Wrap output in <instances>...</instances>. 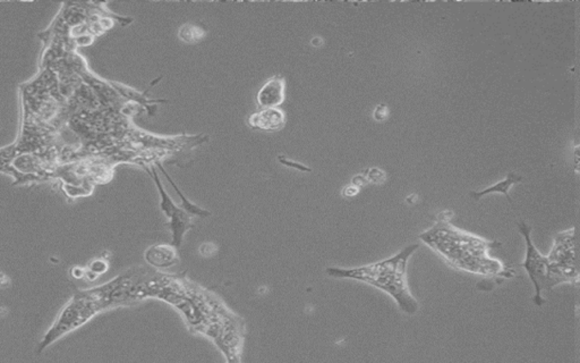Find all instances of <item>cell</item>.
Masks as SVG:
<instances>
[{
    "instance_id": "cell-13",
    "label": "cell",
    "mask_w": 580,
    "mask_h": 363,
    "mask_svg": "<svg viewBox=\"0 0 580 363\" xmlns=\"http://www.w3.org/2000/svg\"><path fill=\"white\" fill-rule=\"evenodd\" d=\"M108 269H109L108 263L104 260L98 259L91 263L90 270L87 271V274H95V277H98L99 275L104 274Z\"/></svg>"
},
{
    "instance_id": "cell-12",
    "label": "cell",
    "mask_w": 580,
    "mask_h": 363,
    "mask_svg": "<svg viewBox=\"0 0 580 363\" xmlns=\"http://www.w3.org/2000/svg\"><path fill=\"white\" fill-rule=\"evenodd\" d=\"M205 33L207 32H205V30L202 29L201 26L187 23L181 26L179 37L181 41H184L186 44H196V42L204 38Z\"/></svg>"
},
{
    "instance_id": "cell-4",
    "label": "cell",
    "mask_w": 580,
    "mask_h": 363,
    "mask_svg": "<svg viewBox=\"0 0 580 363\" xmlns=\"http://www.w3.org/2000/svg\"><path fill=\"white\" fill-rule=\"evenodd\" d=\"M518 227H519L520 233L523 234L526 242V258L520 266L525 269L531 284L534 286L533 302L536 306H543L544 299L542 297V292L550 291L559 284L552 271L549 258L540 254L531 242V228L525 222H520Z\"/></svg>"
},
{
    "instance_id": "cell-10",
    "label": "cell",
    "mask_w": 580,
    "mask_h": 363,
    "mask_svg": "<svg viewBox=\"0 0 580 363\" xmlns=\"http://www.w3.org/2000/svg\"><path fill=\"white\" fill-rule=\"evenodd\" d=\"M521 181V176L517 175L516 173H510L507 176L503 181L499 182L497 184L492 185L490 188L484 189L482 191H477V192H471V196L473 199L480 200L483 196H488V194H501L508 198L509 202L512 203V200L509 196V190Z\"/></svg>"
},
{
    "instance_id": "cell-3",
    "label": "cell",
    "mask_w": 580,
    "mask_h": 363,
    "mask_svg": "<svg viewBox=\"0 0 580 363\" xmlns=\"http://www.w3.org/2000/svg\"><path fill=\"white\" fill-rule=\"evenodd\" d=\"M101 310L104 309L92 290L76 293L66 303V306L61 309L55 323H52L49 331L44 334V338L37 346V355L42 353L48 346L63 338L64 335L82 327Z\"/></svg>"
},
{
    "instance_id": "cell-17",
    "label": "cell",
    "mask_w": 580,
    "mask_h": 363,
    "mask_svg": "<svg viewBox=\"0 0 580 363\" xmlns=\"http://www.w3.org/2000/svg\"><path fill=\"white\" fill-rule=\"evenodd\" d=\"M359 192L358 186L356 185L351 184L347 185L344 191H342V196H346V198H354V196H357V194Z\"/></svg>"
},
{
    "instance_id": "cell-8",
    "label": "cell",
    "mask_w": 580,
    "mask_h": 363,
    "mask_svg": "<svg viewBox=\"0 0 580 363\" xmlns=\"http://www.w3.org/2000/svg\"><path fill=\"white\" fill-rule=\"evenodd\" d=\"M286 114L280 108H263L252 114L248 124L253 130L278 132L286 125Z\"/></svg>"
},
{
    "instance_id": "cell-11",
    "label": "cell",
    "mask_w": 580,
    "mask_h": 363,
    "mask_svg": "<svg viewBox=\"0 0 580 363\" xmlns=\"http://www.w3.org/2000/svg\"><path fill=\"white\" fill-rule=\"evenodd\" d=\"M158 167L159 169L161 170V173L164 174V175L166 176V179H168V182H169L170 184H171V186H173V188L175 189L176 194H177V196H179V199H181V208H183V209H184L185 211H187V213H191V215H193V216H200L202 217V218H205V217L210 216L211 213H209V211L205 210V209H202V208H200L198 207V206H196L195 203H193V202H191V200L187 199L186 196H185V194H183V192H181V190H179V186H177V185L175 184V182H174L173 179H171V177H170L169 174H168L167 172H166V169H164V168L162 167V165H161L160 162H158Z\"/></svg>"
},
{
    "instance_id": "cell-9",
    "label": "cell",
    "mask_w": 580,
    "mask_h": 363,
    "mask_svg": "<svg viewBox=\"0 0 580 363\" xmlns=\"http://www.w3.org/2000/svg\"><path fill=\"white\" fill-rule=\"evenodd\" d=\"M144 259L157 269L170 268L179 261L177 248L173 244L151 245L144 252Z\"/></svg>"
},
{
    "instance_id": "cell-7",
    "label": "cell",
    "mask_w": 580,
    "mask_h": 363,
    "mask_svg": "<svg viewBox=\"0 0 580 363\" xmlns=\"http://www.w3.org/2000/svg\"><path fill=\"white\" fill-rule=\"evenodd\" d=\"M286 99V81L284 76H274L269 78L260 89L256 101L260 109L263 108H279Z\"/></svg>"
},
{
    "instance_id": "cell-6",
    "label": "cell",
    "mask_w": 580,
    "mask_h": 363,
    "mask_svg": "<svg viewBox=\"0 0 580 363\" xmlns=\"http://www.w3.org/2000/svg\"><path fill=\"white\" fill-rule=\"evenodd\" d=\"M151 170H152L153 179H155L159 196H160L161 211L169 220L168 226H169L170 231L173 234L171 244L175 245L176 248H181L185 234L193 227V215L185 211L183 208L176 206L175 202L171 200L169 194H167V191L161 183L160 177H159L155 168L152 167Z\"/></svg>"
},
{
    "instance_id": "cell-1",
    "label": "cell",
    "mask_w": 580,
    "mask_h": 363,
    "mask_svg": "<svg viewBox=\"0 0 580 363\" xmlns=\"http://www.w3.org/2000/svg\"><path fill=\"white\" fill-rule=\"evenodd\" d=\"M452 215L451 211L439 213L433 225L421 233V241L456 270L497 280L514 277V270L488 254L492 249L500 248V243L454 227L450 222Z\"/></svg>"
},
{
    "instance_id": "cell-14",
    "label": "cell",
    "mask_w": 580,
    "mask_h": 363,
    "mask_svg": "<svg viewBox=\"0 0 580 363\" xmlns=\"http://www.w3.org/2000/svg\"><path fill=\"white\" fill-rule=\"evenodd\" d=\"M366 179L370 183H382L385 179V174L379 168H370L366 174Z\"/></svg>"
},
{
    "instance_id": "cell-15",
    "label": "cell",
    "mask_w": 580,
    "mask_h": 363,
    "mask_svg": "<svg viewBox=\"0 0 580 363\" xmlns=\"http://www.w3.org/2000/svg\"><path fill=\"white\" fill-rule=\"evenodd\" d=\"M389 109L385 105H379V106L374 109L373 117L375 121H382L388 119Z\"/></svg>"
},
{
    "instance_id": "cell-16",
    "label": "cell",
    "mask_w": 580,
    "mask_h": 363,
    "mask_svg": "<svg viewBox=\"0 0 580 363\" xmlns=\"http://www.w3.org/2000/svg\"><path fill=\"white\" fill-rule=\"evenodd\" d=\"M217 248L216 244H213V243H204V244L201 245V248H200V252H201L202 256H205V257H209V256H212V254H216Z\"/></svg>"
},
{
    "instance_id": "cell-5",
    "label": "cell",
    "mask_w": 580,
    "mask_h": 363,
    "mask_svg": "<svg viewBox=\"0 0 580 363\" xmlns=\"http://www.w3.org/2000/svg\"><path fill=\"white\" fill-rule=\"evenodd\" d=\"M548 258L557 284L572 282L580 285V273L576 267L574 230L557 234Z\"/></svg>"
},
{
    "instance_id": "cell-2",
    "label": "cell",
    "mask_w": 580,
    "mask_h": 363,
    "mask_svg": "<svg viewBox=\"0 0 580 363\" xmlns=\"http://www.w3.org/2000/svg\"><path fill=\"white\" fill-rule=\"evenodd\" d=\"M418 248V244L407 245L388 259L354 268L330 267L325 273L338 280H357L373 286L388 294L402 312L413 316L420 310V304L408 285L407 268L408 261Z\"/></svg>"
}]
</instances>
